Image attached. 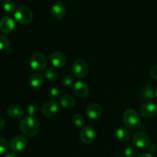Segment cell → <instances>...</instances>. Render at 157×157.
<instances>
[{"label": "cell", "instance_id": "obj_13", "mask_svg": "<svg viewBox=\"0 0 157 157\" xmlns=\"http://www.w3.org/2000/svg\"><path fill=\"white\" fill-rule=\"evenodd\" d=\"M102 107L98 104H91L87 107L86 113L87 117L91 120H97L102 115Z\"/></svg>", "mask_w": 157, "mask_h": 157}, {"label": "cell", "instance_id": "obj_36", "mask_svg": "<svg viewBox=\"0 0 157 157\" xmlns=\"http://www.w3.org/2000/svg\"><path fill=\"white\" fill-rule=\"evenodd\" d=\"M2 0H0V2H2Z\"/></svg>", "mask_w": 157, "mask_h": 157}, {"label": "cell", "instance_id": "obj_14", "mask_svg": "<svg viewBox=\"0 0 157 157\" xmlns=\"http://www.w3.org/2000/svg\"><path fill=\"white\" fill-rule=\"evenodd\" d=\"M52 64L56 67H63L66 64V57L62 52H55L50 55Z\"/></svg>", "mask_w": 157, "mask_h": 157}, {"label": "cell", "instance_id": "obj_2", "mask_svg": "<svg viewBox=\"0 0 157 157\" xmlns=\"http://www.w3.org/2000/svg\"><path fill=\"white\" fill-rule=\"evenodd\" d=\"M123 121L126 127L130 129H138L141 126V121L139 114L135 110L127 109L123 114Z\"/></svg>", "mask_w": 157, "mask_h": 157}, {"label": "cell", "instance_id": "obj_1", "mask_svg": "<svg viewBox=\"0 0 157 157\" xmlns=\"http://www.w3.org/2000/svg\"><path fill=\"white\" fill-rule=\"evenodd\" d=\"M40 126L38 121L32 117H26L20 123V130L25 136L32 137L38 134Z\"/></svg>", "mask_w": 157, "mask_h": 157}, {"label": "cell", "instance_id": "obj_33", "mask_svg": "<svg viewBox=\"0 0 157 157\" xmlns=\"http://www.w3.org/2000/svg\"><path fill=\"white\" fill-rule=\"evenodd\" d=\"M155 150H156V147H155V146L152 145L149 147V151H150V153H153V152H155Z\"/></svg>", "mask_w": 157, "mask_h": 157}, {"label": "cell", "instance_id": "obj_17", "mask_svg": "<svg viewBox=\"0 0 157 157\" xmlns=\"http://www.w3.org/2000/svg\"><path fill=\"white\" fill-rule=\"evenodd\" d=\"M115 137L121 142H126L130 138V133L125 127H119L115 130Z\"/></svg>", "mask_w": 157, "mask_h": 157}, {"label": "cell", "instance_id": "obj_10", "mask_svg": "<svg viewBox=\"0 0 157 157\" xmlns=\"http://www.w3.org/2000/svg\"><path fill=\"white\" fill-rule=\"evenodd\" d=\"M58 104L54 101H48L44 103L41 107V112L44 116L48 117H54L58 111Z\"/></svg>", "mask_w": 157, "mask_h": 157}, {"label": "cell", "instance_id": "obj_16", "mask_svg": "<svg viewBox=\"0 0 157 157\" xmlns=\"http://www.w3.org/2000/svg\"><path fill=\"white\" fill-rule=\"evenodd\" d=\"M7 114L12 119H19L24 115V110L22 107L17 104H12L7 109Z\"/></svg>", "mask_w": 157, "mask_h": 157}, {"label": "cell", "instance_id": "obj_28", "mask_svg": "<svg viewBox=\"0 0 157 157\" xmlns=\"http://www.w3.org/2000/svg\"><path fill=\"white\" fill-rule=\"evenodd\" d=\"M8 143L6 140L3 137L0 136V154H2V153H6V150H8Z\"/></svg>", "mask_w": 157, "mask_h": 157}, {"label": "cell", "instance_id": "obj_9", "mask_svg": "<svg viewBox=\"0 0 157 157\" xmlns=\"http://www.w3.org/2000/svg\"><path fill=\"white\" fill-rule=\"evenodd\" d=\"M27 140L22 136H17L12 138L9 142V147L13 152L18 153L24 150L27 146Z\"/></svg>", "mask_w": 157, "mask_h": 157}, {"label": "cell", "instance_id": "obj_31", "mask_svg": "<svg viewBox=\"0 0 157 157\" xmlns=\"http://www.w3.org/2000/svg\"><path fill=\"white\" fill-rule=\"evenodd\" d=\"M5 125H6V121L2 117H0V131L4 128Z\"/></svg>", "mask_w": 157, "mask_h": 157}, {"label": "cell", "instance_id": "obj_4", "mask_svg": "<svg viewBox=\"0 0 157 157\" xmlns=\"http://www.w3.org/2000/svg\"><path fill=\"white\" fill-rule=\"evenodd\" d=\"M15 20L18 21L19 24L27 25L32 20V12L29 9L26 7H21L16 9L15 12Z\"/></svg>", "mask_w": 157, "mask_h": 157}, {"label": "cell", "instance_id": "obj_20", "mask_svg": "<svg viewBox=\"0 0 157 157\" xmlns=\"http://www.w3.org/2000/svg\"><path fill=\"white\" fill-rule=\"evenodd\" d=\"M29 84L33 87H39L42 85L44 82V78L41 74H32L29 78Z\"/></svg>", "mask_w": 157, "mask_h": 157}, {"label": "cell", "instance_id": "obj_12", "mask_svg": "<svg viewBox=\"0 0 157 157\" xmlns=\"http://www.w3.org/2000/svg\"><path fill=\"white\" fill-rule=\"evenodd\" d=\"M15 27V21L11 17L5 16L0 20V31L3 33H11L14 30Z\"/></svg>", "mask_w": 157, "mask_h": 157}, {"label": "cell", "instance_id": "obj_26", "mask_svg": "<svg viewBox=\"0 0 157 157\" xmlns=\"http://www.w3.org/2000/svg\"><path fill=\"white\" fill-rule=\"evenodd\" d=\"M48 96L51 99H57L60 96V90L58 87H52L48 91Z\"/></svg>", "mask_w": 157, "mask_h": 157}, {"label": "cell", "instance_id": "obj_3", "mask_svg": "<svg viewBox=\"0 0 157 157\" xmlns=\"http://www.w3.org/2000/svg\"><path fill=\"white\" fill-rule=\"evenodd\" d=\"M29 64L36 71H42L46 68L48 64V60L43 54L35 53L30 57Z\"/></svg>", "mask_w": 157, "mask_h": 157}, {"label": "cell", "instance_id": "obj_5", "mask_svg": "<svg viewBox=\"0 0 157 157\" xmlns=\"http://www.w3.org/2000/svg\"><path fill=\"white\" fill-rule=\"evenodd\" d=\"M88 66L87 62L82 59L75 61L72 64V73L74 76L78 78H82L87 75Z\"/></svg>", "mask_w": 157, "mask_h": 157}, {"label": "cell", "instance_id": "obj_35", "mask_svg": "<svg viewBox=\"0 0 157 157\" xmlns=\"http://www.w3.org/2000/svg\"><path fill=\"white\" fill-rule=\"evenodd\" d=\"M155 96H156L157 98V88L156 89V90H155Z\"/></svg>", "mask_w": 157, "mask_h": 157}, {"label": "cell", "instance_id": "obj_15", "mask_svg": "<svg viewBox=\"0 0 157 157\" xmlns=\"http://www.w3.org/2000/svg\"><path fill=\"white\" fill-rule=\"evenodd\" d=\"M73 90L75 94L81 98H86L89 94L88 86L84 81H78L75 83Z\"/></svg>", "mask_w": 157, "mask_h": 157}, {"label": "cell", "instance_id": "obj_7", "mask_svg": "<svg viewBox=\"0 0 157 157\" xmlns=\"http://www.w3.org/2000/svg\"><path fill=\"white\" fill-rule=\"evenodd\" d=\"M80 140L84 144H90L96 138V132L91 127H85L80 132Z\"/></svg>", "mask_w": 157, "mask_h": 157}, {"label": "cell", "instance_id": "obj_6", "mask_svg": "<svg viewBox=\"0 0 157 157\" xmlns=\"http://www.w3.org/2000/svg\"><path fill=\"white\" fill-rule=\"evenodd\" d=\"M157 113V106L154 103L146 102L140 107V114L144 118H151Z\"/></svg>", "mask_w": 157, "mask_h": 157}, {"label": "cell", "instance_id": "obj_11", "mask_svg": "<svg viewBox=\"0 0 157 157\" xmlns=\"http://www.w3.org/2000/svg\"><path fill=\"white\" fill-rule=\"evenodd\" d=\"M65 6L62 2H55L51 8V14L55 19L60 20L63 18L65 15Z\"/></svg>", "mask_w": 157, "mask_h": 157}, {"label": "cell", "instance_id": "obj_23", "mask_svg": "<svg viewBox=\"0 0 157 157\" xmlns=\"http://www.w3.org/2000/svg\"><path fill=\"white\" fill-rule=\"evenodd\" d=\"M72 122L75 124L76 127H82L84 125V123H85V121H84V117L81 114H75L72 117Z\"/></svg>", "mask_w": 157, "mask_h": 157}, {"label": "cell", "instance_id": "obj_24", "mask_svg": "<svg viewBox=\"0 0 157 157\" xmlns=\"http://www.w3.org/2000/svg\"><path fill=\"white\" fill-rule=\"evenodd\" d=\"M9 44H10V42H9V38L0 35V51H4L9 48Z\"/></svg>", "mask_w": 157, "mask_h": 157}, {"label": "cell", "instance_id": "obj_8", "mask_svg": "<svg viewBox=\"0 0 157 157\" xmlns=\"http://www.w3.org/2000/svg\"><path fill=\"white\" fill-rule=\"evenodd\" d=\"M150 143V138L146 133L138 132L133 136V144L138 148H146Z\"/></svg>", "mask_w": 157, "mask_h": 157}, {"label": "cell", "instance_id": "obj_22", "mask_svg": "<svg viewBox=\"0 0 157 157\" xmlns=\"http://www.w3.org/2000/svg\"><path fill=\"white\" fill-rule=\"evenodd\" d=\"M2 8L6 12H12L15 10L16 5L12 0H6L3 2Z\"/></svg>", "mask_w": 157, "mask_h": 157}, {"label": "cell", "instance_id": "obj_32", "mask_svg": "<svg viewBox=\"0 0 157 157\" xmlns=\"http://www.w3.org/2000/svg\"><path fill=\"white\" fill-rule=\"evenodd\" d=\"M5 157H17V156L12 152H7L5 155Z\"/></svg>", "mask_w": 157, "mask_h": 157}, {"label": "cell", "instance_id": "obj_29", "mask_svg": "<svg viewBox=\"0 0 157 157\" xmlns=\"http://www.w3.org/2000/svg\"><path fill=\"white\" fill-rule=\"evenodd\" d=\"M135 155H136V150L134 147L132 146H128L124 152V156L125 157H134Z\"/></svg>", "mask_w": 157, "mask_h": 157}, {"label": "cell", "instance_id": "obj_30", "mask_svg": "<svg viewBox=\"0 0 157 157\" xmlns=\"http://www.w3.org/2000/svg\"><path fill=\"white\" fill-rule=\"evenodd\" d=\"M150 76L153 78V79L157 80V65L154 66L150 69Z\"/></svg>", "mask_w": 157, "mask_h": 157}, {"label": "cell", "instance_id": "obj_19", "mask_svg": "<svg viewBox=\"0 0 157 157\" xmlns=\"http://www.w3.org/2000/svg\"><path fill=\"white\" fill-rule=\"evenodd\" d=\"M60 104L64 109H71L75 104V100L71 95H64L60 98Z\"/></svg>", "mask_w": 157, "mask_h": 157}, {"label": "cell", "instance_id": "obj_18", "mask_svg": "<svg viewBox=\"0 0 157 157\" xmlns=\"http://www.w3.org/2000/svg\"><path fill=\"white\" fill-rule=\"evenodd\" d=\"M155 90L150 85L145 86L143 87L139 92V98L141 100H150L154 97Z\"/></svg>", "mask_w": 157, "mask_h": 157}, {"label": "cell", "instance_id": "obj_21", "mask_svg": "<svg viewBox=\"0 0 157 157\" xmlns=\"http://www.w3.org/2000/svg\"><path fill=\"white\" fill-rule=\"evenodd\" d=\"M44 76L48 81H55L58 77V71L54 67H48L44 72Z\"/></svg>", "mask_w": 157, "mask_h": 157}, {"label": "cell", "instance_id": "obj_25", "mask_svg": "<svg viewBox=\"0 0 157 157\" xmlns=\"http://www.w3.org/2000/svg\"><path fill=\"white\" fill-rule=\"evenodd\" d=\"M28 114L30 117H34L38 113V107L35 104H30L27 107Z\"/></svg>", "mask_w": 157, "mask_h": 157}, {"label": "cell", "instance_id": "obj_34", "mask_svg": "<svg viewBox=\"0 0 157 157\" xmlns=\"http://www.w3.org/2000/svg\"><path fill=\"white\" fill-rule=\"evenodd\" d=\"M140 157H153L150 153H144V154H142Z\"/></svg>", "mask_w": 157, "mask_h": 157}, {"label": "cell", "instance_id": "obj_27", "mask_svg": "<svg viewBox=\"0 0 157 157\" xmlns=\"http://www.w3.org/2000/svg\"><path fill=\"white\" fill-rule=\"evenodd\" d=\"M74 83V78L71 75H66L62 79V84L65 87H69Z\"/></svg>", "mask_w": 157, "mask_h": 157}]
</instances>
